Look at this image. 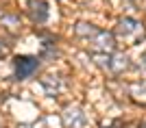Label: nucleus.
Listing matches in <instances>:
<instances>
[{
    "instance_id": "1",
    "label": "nucleus",
    "mask_w": 146,
    "mask_h": 128,
    "mask_svg": "<svg viewBox=\"0 0 146 128\" xmlns=\"http://www.w3.org/2000/svg\"><path fill=\"white\" fill-rule=\"evenodd\" d=\"M37 67V63H35V59H31V56H24V59H18V76H29L33 70Z\"/></svg>"
}]
</instances>
